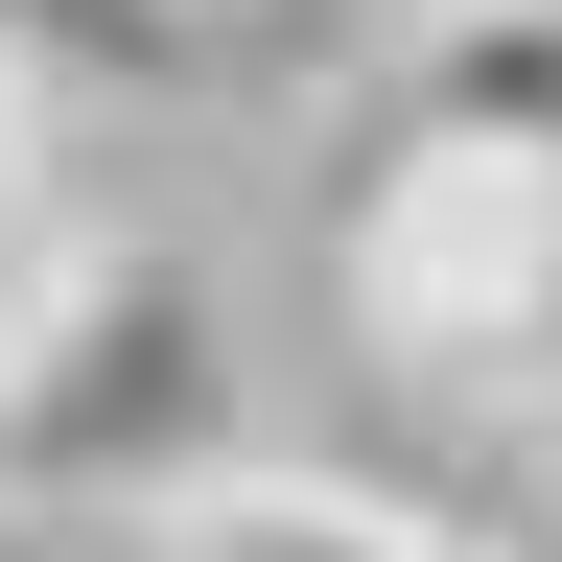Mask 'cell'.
<instances>
[{"mask_svg":"<svg viewBox=\"0 0 562 562\" xmlns=\"http://www.w3.org/2000/svg\"><path fill=\"white\" fill-rule=\"evenodd\" d=\"M211 469H235V281L70 235V258L24 281V351H0V516L140 539V516L211 492Z\"/></svg>","mask_w":562,"mask_h":562,"instance_id":"cell-1","label":"cell"},{"mask_svg":"<svg viewBox=\"0 0 562 562\" xmlns=\"http://www.w3.org/2000/svg\"><path fill=\"white\" fill-rule=\"evenodd\" d=\"M24 281H47V258H0V351H24Z\"/></svg>","mask_w":562,"mask_h":562,"instance_id":"cell-7","label":"cell"},{"mask_svg":"<svg viewBox=\"0 0 562 562\" xmlns=\"http://www.w3.org/2000/svg\"><path fill=\"white\" fill-rule=\"evenodd\" d=\"M165 562H469L446 516H398V492H351V469H211V492H165V516H140Z\"/></svg>","mask_w":562,"mask_h":562,"instance_id":"cell-4","label":"cell"},{"mask_svg":"<svg viewBox=\"0 0 562 562\" xmlns=\"http://www.w3.org/2000/svg\"><path fill=\"white\" fill-rule=\"evenodd\" d=\"M351 328H375V375L422 398H562V188L492 165V140H351Z\"/></svg>","mask_w":562,"mask_h":562,"instance_id":"cell-2","label":"cell"},{"mask_svg":"<svg viewBox=\"0 0 562 562\" xmlns=\"http://www.w3.org/2000/svg\"><path fill=\"white\" fill-rule=\"evenodd\" d=\"M70 562H165V539H70Z\"/></svg>","mask_w":562,"mask_h":562,"instance_id":"cell-9","label":"cell"},{"mask_svg":"<svg viewBox=\"0 0 562 562\" xmlns=\"http://www.w3.org/2000/svg\"><path fill=\"white\" fill-rule=\"evenodd\" d=\"M375 117L398 140H492V165L562 188V0H422L375 47Z\"/></svg>","mask_w":562,"mask_h":562,"instance_id":"cell-3","label":"cell"},{"mask_svg":"<svg viewBox=\"0 0 562 562\" xmlns=\"http://www.w3.org/2000/svg\"><path fill=\"white\" fill-rule=\"evenodd\" d=\"M0 70H47V94H235L258 0H0Z\"/></svg>","mask_w":562,"mask_h":562,"instance_id":"cell-5","label":"cell"},{"mask_svg":"<svg viewBox=\"0 0 562 562\" xmlns=\"http://www.w3.org/2000/svg\"><path fill=\"white\" fill-rule=\"evenodd\" d=\"M0 258H70L47 235V70H0Z\"/></svg>","mask_w":562,"mask_h":562,"instance_id":"cell-6","label":"cell"},{"mask_svg":"<svg viewBox=\"0 0 562 562\" xmlns=\"http://www.w3.org/2000/svg\"><path fill=\"white\" fill-rule=\"evenodd\" d=\"M0 562H70V539H47V516H0Z\"/></svg>","mask_w":562,"mask_h":562,"instance_id":"cell-8","label":"cell"}]
</instances>
